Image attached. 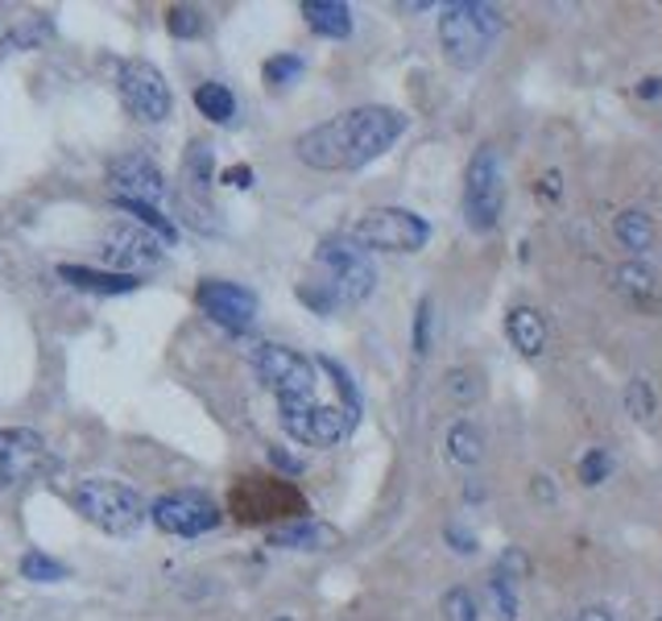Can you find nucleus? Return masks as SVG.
I'll return each mask as SVG.
<instances>
[{"instance_id": "25", "label": "nucleus", "mask_w": 662, "mask_h": 621, "mask_svg": "<svg viewBox=\"0 0 662 621\" xmlns=\"http://www.w3.org/2000/svg\"><path fill=\"white\" fill-rule=\"evenodd\" d=\"M626 406H629V414H633L638 423H650V418L659 414V394H654L650 378H633V381H629Z\"/></svg>"}, {"instance_id": "19", "label": "nucleus", "mask_w": 662, "mask_h": 621, "mask_svg": "<svg viewBox=\"0 0 662 621\" xmlns=\"http://www.w3.org/2000/svg\"><path fill=\"white\" fill-rule=\"evenodd\" d=\"M58 277L70 282L75 291H91V294H129L137 291L141 282L129 274H112V270H87V265H58Z\"/></svg>"}, {"instance_id": "39", "label": "nucleus", "mask_w": 662, "mask_h": 621, "mask_svg": "<svg viewBox=\"0 0 662 621\" xmlns=\"http://www.w3.org/2000/svg\"><path fill=\"white\" fill-rule=\"evenodd\" d=\"M555 190H560V174H543V195H555Z\"/></svg>"}, {"instance_id": "24", "label": "nucleus", "mask_w": 662, "mask_h": 621, "mask_svg": "<svg viewBox=\"0 0 662 621\" xmlns=\"http://www.w3.org/2000/svg\"><path fill=\"white\" fill-rule=\"evenodd\" d=\"M195 108L204 112L207 121L228 124L232 117H237V96H232L224 84H199L195 87Z\"/></svg>"}, {"instance_id": "12", "label": "nucleus", "mask_w": 662, "mask_h": 621, "mask_svg": "<svg viewBox=\"0 0 662 621\" xmlns=\"http://www.w3.org/2000/svg\"><path fill=\"white\" fill-rule=\"evenodd\" d=\"M108 183L117 190V199H129V204L158 207V199L166 195V178H162L158 162H153L145 150L112 157V162H108Z\"/></svg>"}, {"instance_id": "28", "label": "nucleus", "mask_w": 662, "mask_h": 621, "mask_svg": "<svg viewBox=\"0 0 662 621\" xmlns=\"http://www.w3.org/2000/svg\"><path fill=\"white\" fill-rule=\"evenodd\" d=\"M319 369L332 373V381H336V390H340L344 397V411L352 414V418H360V390H357V381H352V373H348L340 361H332V357H319Z\"/></svg>"}, {"instance_id": "22", "label": "nucleus", "mask_w": 662, "mask_h": 621, "mask_svg": "<svg viewBox=\"0 0 662 621\" xmlns=\"http://www.w3.org/2000/svg\"><path fill=\"white\" fill-rule=\"evenodd\" d=\"M447 456H452V465L459 468L480 465V460H485V435H480V427L468 423V418L452 423V427H447Z\"/></svg>"}, {"instance_id": "14", "label": "nucleus", "mask_w": 662, "mask_h": 621, "mask_svg": "<svg viewBox=\"0 0 662 621\" xmlns=\"http://www.w3.org/2000/svg\"><path fill=\"white\" fill-rule=\"evenodd\" d=\"M46 465V444L30 427H0V493Z\"/></svg>"}, {"instance_id": "37", "label": "nucleus", "mask_w": 662, "mask_h": 621, "mask_svg": "<svg viewBox=\"0 0 662 621\" xmlns=\"http://www.w3.org/2000/svg\"><path fill=\"white\" fill-rule=\"evenodd\" d=\"M270 460L278 468H286V472H303V460H294L290 451H282V448H270Z\"/></svg>"}, {"instance_id": "9", "label": "nucleus", "mask_w": 662, "mask_h": 621, "mask_svg": "<svg viewBox=\"0 0 662 621\" xmlns=\"http://www.w3.org/2000/svg\"><path fill=\"white\" fill-rule=\"evenodd\" d=\"M150 518L153 526H162L166 535L195 538L211 531V526H220V505L207 493H199V489H178V493H166V498L153 501Z\"/></svg>"}, {"instance_id": "11", "label": "nucleus", "mask_w": 662, "mask_h": 621, "mask_svg": "<svg viewBox=\"0 0 662 621\" xmlns=\"http://www.w3.org/2000/svg\"><path fill=\"white\" fill-rule=\"evenodd\" d=\"M104 261L112 265V274L137 277L141 270H153L162 261V241L153 237L150 228L133 225V220H112L104 228Z\"/></svg>"}, {"instance_id": "8", "label": "nucleus", "mask_w": 662, "mask_h": 621, "mask_svg": "<svg viewBox=\"0 0 662 621\" xmlns=\"http://www.w3.org/2000/svg\"><path fill=\"white\" fill-rule=\"evenodd\" d=\"M120 103L129 108V117L145 124H158L171 117V87L162 79V70L145 63V58H129L124 67H120Z\"/></svg>"}, {"instance_id": "26", "label": "nucleus", "mask_w": 662, "mask_h": 621, "mask_svg": "<svg viewBox=\"0 0 662 621\" xmlns=\"http://www.w3.org/2000/svg\"><path fill=\"white\" fill-rule=\"evenodd\" d=\"M117 207L120 211H133L137 216V225L141 228H150V232H158V241H178V228L158 211V207H150V204H129V199H117Z\"/></svg>"}, {"instance_id": "3", "label": "nucleus", "mask_w": 662, "mask_h": 621, "mask_svg": "<svg viewBox=\"0 0 662 621\" xmlns=\"http://www.w3.org/2000/svg\"><path fill=\"white\" fill-rule=\"evenodd\" d=\"M75 510L100 526L104 535H137L150 518V505L137 498V489L112 481V477H87L75 489Z\"/></svg>"}, {"instance_id": "35", "label": "nucleus", "mask_w": 662, "mask_h": 621, "mask_svg": "<svg viewBox=\"0 0 662 621\" xmlns=\"http://www.w3.org/2000/svg\"><path fill=\"white\" fill-rule=\"evenodd\" d=\"M220 183H228V187H253L257 178H253V171H249V166H232V171L220 174Z\"/></svg>"}, {"instance_id": "33", "label": "nucleus", "mask_w": 662, "mask_h": 621, "mask_svg": "<svg viewBox=\"0 0 662 621\" xmlns=\"http://www.w3.org/2000/svg\"><path fill=\"white\" fill-rule=\"evenodd\" d=\"M612 472V456L605 448H593L584 460H579V481L584 484H600Z\"/></svg>"}, {"instance_id": "1", "label": "nucleus", "mask_w": 662, "mask_h": 621, "mask_svg": "<svg viewBox=\"0 0 662 621\" xmlns=\"http://www.w3.org/2000/svg\"><path fill=\"white\" fill-rule=\"evenodd\" d=\"M402 133H406V117L398 108L365 103V108L340 112L336 121L306 129L303 138L294 141V154L311 171H360L386 154Z\"/></svg>"}, {"instance_id": "40", "label": "nucleus", "mask_w": 662, "mask_h": 621, "mask_svg": "<svg viewBox=\"0 0 662 621\" xmlns=\"http://www.w3.org/2000/svg\"><path fill=\"white\" fill-rule=\"evenodd\" d=\"M659 91H662V79H645L642 96H659Z\"/></svg>"}, {"instance_id": "34", "label": "nucleus", "mask_w": 662, "mask_h": 621, "mask_svg": "<svg viewBox=\"0 0 662 621\" xmlns=\"http://www.w3.org/2000/svg\"><path fill=\"white\" fill-rule=\"evenodd\" d=\"M431 298H423V303H419V315H414V352H419V357H426V352H431Z\"/></svg>"}, {"instance_id": "36", "label": "nucleus", "mask_w": 662, "mask_h": 621, "mask_svg": "<svg viewBox=\"0 0 662 621\" xmlns=\"http://www.w3.org/2000/svg\"><path fill=\"white\" fill-rule=\"evenodd\" d=\"M447 543H456V552H476V538L473 535H464V531H459V526H447Z\"/></svg>"}, {"instance_id": "7", "label": "nucleus", "mask_w": 662, "mask_h": 621, "mask_svg": "<svg viewBox=\"0 0 662 621\" xmlns=\"http://www.w3.org/2000/svg\"><path fill=\"white\" fill-rule=\"evenodd\" d=\"M278 411H282V427L290 439H299L306 448H336L357 427V418L344 406H323L311 397H286L278 402Z\"/></svg>"}, {"instance_id": "15", "label": "nucleus", "mask_w": 662, "mask_h": 621, "mask_svg": "<svg viewBox=\"0 0 662 621\" xmlns=\"http://www.w3.org/2000/svg\"><path fill=\"white\" fill-rule=\"evenodd\" d=\"M522 555L506 552V559L489 571V601L501 621H518V576H522Z\"/></svg>"}, {"instance_id": "30", "label": "nucleus", "mask_w": 662, "mask_h": 621, "mask_svg": "<svg viewBox=\"0 0 662 621\" xmlns=\"http://www.w3.org/2000/svg\"><path fill=\"white\" fill-rule=\"evenodd\" d=\"M443 618L447 621H476L480 618L476 597L468 592V588H452V592H443Z\"/></svg>"}, {"instance_id": "18", "label": "nucleus", "mask_w": 662, "mask_h": 621, "mask_svg": "<svg viewBox=\"0 0 662 621\" xmlns=\"http://www.w3.org/2000/svg\"><path fill=\"white\" fill-rule=\"evenodd\" d=\"M336 538H340V535H336L332 526H323V522H286V526L270 531V547H290V552H323V547H332Z\"/></svg>"}, {"instance_id": "13", "label": "nucleus", "mask_w": 662, "mask_h": 621, "mask_svg": "<svg viewBox=\"0 0 662 621\" xmlns=\"http://www.w3.org/2000/svg\"><path fill=\"white\" fill-rule=\"evenodd\" d=\"M195 303L204 310L207 319H216L220 328H249L257 319V294L240 282H220V277H207L195 291Z\"/></svg>"}, {"instance_id": "4", "label": "nucleus", "mask_w": 662, "mask_h": 621, "mask_svg": "<svg viewBox=\"0 0 662 621\" xmlns=\"http://www.w3.org/2000/svg\"><path fill=\"white\" fill-rule=\"evenodd\" d=\"M506 211V166L492 145H480L464 171V220L476 232H492Z\"/></svg>"}, {"instance_id": "17", "label": "nucleus", "mask_w": 662, "mask_h": 621, "mask_svg": "<svg viewBox=\"0 0 662 621\" xmlns=\"http://www.w3.org/2000/svg\"><path fill=\"white\" fill-rule=\"evenodd\" d=\"M506 336L522 357H543L546 348V319L534 307H513L506 319Z\"/></svg>"}, {"instance_id": "32", "label": "nucleus", "mask_w": 662, "mask_h": 621, "mask_svg": "<svg viewBox=\"0 0 662 621\" xmlns=\"http://www.w3.org/2000/svg\"><path fill=\"white\" fill-rule=\"evenodd\" d=\"M166 30L174 37H195L204 30V13L199 9H183V4H174L171 13H166Z\"/></svg>"}, {"instance_id": "29", "label": "nucleus", "mask_w": 662, "mask_h": 621, "mask_svg": "<svg viewBox=\"0 0 662 621\" xmlns=\"http://www.w3.org/2000/svg\"><path fill=\"white\" fill-rule=\"evenodd\" d=\"M447 394L456 397L459 406H473L476 397L485 394V381H480L476 369H452L447 373Z\"/></svg>"}, {"instance_id": "42", "label": "nucleus", "mask_w": 662, "mask_h": 621, "mask_svg": "<svg viewBox=\"0 0 662 621\" xmlns=\"http://www.w3.org/2000/svg\"><path fill=\"white\" fill-rule=\"evenodd\" d=\"M659 621H662V618H659Z\"/></svg>"}, {"instance_id": "31", "label": "nucleus", "mask_w": 662, "mask_h": 621, "mask_svg": "<svg viewBox=\"0 0 662 621\" xmlns=\"http://www.w3.org/2000/svg\"><path fill=\"white\" fill-rule=\"evenodd\" d=\"M303 75V58L299 54H278L265 63V84L270 87H282V84H294Z\"/></svg>"}, {"instance_id": "20", "label": "nucleus", "mask_w": 662, "mask_h": 621, "mask_svg": "<svg viewBox=\"0 0 662 621\" xmlns=\"http://www.w3.org/2000/svg\"><path fill=\"white\" fill-rule=\"evenodd\" d=\"M306 25L323 37H348L352 34V9L344 0H306L303 4Z\"/></svg>"}, {"instance_id": "23", "label": "nucleus", "mask_w": 662, "mask_h": 621, "mask_svg": "<svg viewBox=\"0 0 662 621\" xmlns=\"http://www.w3.org/2000/svg\"><path fill=\"white\" fill-rule=\"evenodd\" d=\"M617 286L626 294L629 303H638V307H654L659 303V277L654 270H645L642 261H626L621 270H617Z\"/></svg>"}, {"instance_id": "21", "label": "nucleus", "mask_w": 662, "mask_h": 621, "mask_svg": "<svg viewBox=\"0 0 662 621\" xmlns=\"http://www.w3.org/2000/svg\"><path fill=\"white\" fill-rule=\"evenodd\" d=\"M612 237L629 253H645L650 241H654V220L645 211H638V207H626V211L612 216Z\"/></svg>"}, {"instance_id": "41", "label": "nucleus", "mask_w": 662, "mask_h": 621, "mask_svg": "<svg viewBox=\"0 0 662 621\" xmlns=\"http://www.w3.org/2000/svg\"><path fill=\"white\" fill-rule=\"evenodd\" d=\"M555 621H572V618H555Z\"/></svg>"}, {"instance_id": "38", "label": "nucleus", "mask_w": 662, "mask_h": 621, "mask_svg": "<svg viewBox=\"0 0 662 621\" xmlns=\"http://www.w3.org/2000/svg\"><path fill=\"white\" fill-rule=\"evenodd\" d=\"M572 621H612V613L605 609V604H588V609L572 613Z\"/></svg>"}, {"instance_id": "16", "label": "nucleus", "mask_w": 662, "mask_h": 621, "mask_svg": "<svg viewBox=\"0 0 662 621\" xmlns=\"http://www.w3.org/2000/svg\"><path fill=\"white\" fill-rule=\"evenodd\" d=\"M211 183H216V171H211V145L207 141H191V150L183 154V199H195V204H211Z\"/></svg>"}, {"instance_id": "6", "label": "nucleus", "mask_w": 662, "mask_h": 621, "mask_svg": "<svg viewBox=\"0 0 662 621\" xmlns=\"http://www.w3.org/2000/svg\"><path fill=\"white\" fill-rule=\"evenodd\" d=\"M315 261L327 270V286L336 294V303H365L377 291V265L348 237H327L315 249Z\"/></svg>"}, {"instance_id": "10", "label": "nucleus", "mask_w": 662, "mask_h": 621, "mask_svg": "<svg viewBox=\"0 0 662 621\" xmlns=\"http://www.w3.org/2000/svg\"><path fill=\"white\" fill-rule=\"evenodd\" d=\"M253 369H257V378H261V385L278 394V402L315 394V364L306 361V357H299L294 348L261 345L253 352Z\"/></svg>"}, {"instance_id": "27", "label": "nucleus", "mask_w": 662, "mask_h": 621, "mask_svg": "<svg viewBox=\"0 0 662 621\" xmlns=\"http://www.w3.org/2000/svg\"><path fill=\"white\" fill-rule=\"evenodd\" d=\"M21 576H25V580H34V585H54V580H63V576H67V568H63L58 559H51V555L25 552L21 555Z\"/></svg>"}, {"instance_id": "5", "label": "nucleus", "mask_w": 662, "mask_h": 621, "mask_svg": "<svg viewBox=\"0 0 662 621\" xmlns=\"http://www.w3.org/2000/svg\"><path fill=\"white\" fill-rule=\"evenodd\" d=\"M348 241L360 249H381V253H419L431 241V225L406 207H373L352 225Z\"/></svg>"}, {"instance_id": "2", "label": "nucleus", "mask_w": 662, "mask_h": 621, "mask_svg": "<svg viewBox=\"0 0 662 621\" xmlns=\"http://www.w3.org/2000/svg\"><path fill=\"white\" fill-rule=\"evenodd\" d=\"M501 9L480 4V0H456L439 18V46L443 58L459 70H476L501 37Z\"/></svg>"}]
</instances>
